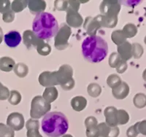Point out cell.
<instances>
[{"label":"cell","instance_id":"2e32d148","mask_svg":"<svg viewBox=\"0 0 146 137\" xmlns=\"http://www.w3.org/2000/svg\"><path fill=\"white\" fill-rule=\"evenodd\" d=\"M5 42L10 48H16L21 42V36L17 31H11L5 35Z\"/></svg>","mask_w":146,"mask_h":137},{"label":"cell","instance_id":"d590c367","mask_svg":"<svg viewBox=\"0 0 146 137\" xmlns=\"http://www.w3.org/2000/svg\"><path fill=\"white\" fill-rule=\"evenodd\" d=\"M11 10V2L9 0H0V13H4Z\"/></svg>","mask_w":146,"mask_h":137},{"label":"cell","instance_id":"44dd1931","mask_svg":"<svg viewBox=\"0 0 146 137\" xmlns=\"http://www.w3.org/2000/svg\"><path fill=\"white\" fill-rule=\"evenodd\" d=\"M15 66V61L10 57H2L0 58V70L6 72L13 70Z\"/></svg>","mask_w":146,"mask_h":137},{"label":"cell","instance_id":"d6986e66","mask_svg":"<svg viewBox=\"0 0 146 137\" xmlns=\"http://www.w3.org/2000/svg\"><path fill=\"white\" fill-rule=\"evenodd\" d=\"M118 53L121 56V59L124 61H127L132 57L131 54V44L126 41L123 44L118 45L117 48Z\"/></svg>","mask_w":146,"mask_h":137},{"label":"cell","instance_id":"d6a6232c","mask_svg":"<svg viewBox=\"0 0 146 137\" xmlns=\"http://www.w3.org/2000/svg\"><path fill=\"white\" fill-rule=\"evenodd\" d=\"M21 95L18 91H10V97L8 99V101L12 105H18L21 101Z\"/></svg>","mask_w":146,"mask_h":137},{"label":"cell","instance_id":"f6af8a7d","mask_svg":"<svg viewBox=\"0 0 146 137\" xmlns=\"http://www.w3.org/2000/svg\"><path fill=\"white\" fill-rule=\"evenodd\" d=\"M128 68V65H127V63H126V61H121V63L118 64V66L116 67V71L117 72L119 73V74H123V73H124L125 71H126V69H127Z\"/></svg>","mask_w":146,"mask_h":137},{"label":"cell","instance_id":"277c9868","mask_svg":"<svg viewBox=\"0 0 146 137\" xmlns=\"http://www.w3.org/2000/svg\"><path fill=\"white\" fill-rule=\"evenodd\" d=\"M72 68L68 64L61 66L56 71V77L59 85L64 91H70L75 87V82L73 79Z\"/></svg>","mask_w":146,"mask_h":137},{"label":"cell","instance_id":"ee69618b","mask_svg":"<svg viewBox=\"0 0 146 137\" xmlns=\"http://www.w3.org/2000/svg\"><path fill=\"white\" fill-rule=\"evenodd\" d=\"M136 125L139 134L146 136V120L136 122Z\"/></svg>","mask_w":146,"mask_h":137},{"label":"cell","instance_id":"7a4b0ae2","mask_svg":"<svg viewBox=\"0 0 146 137\" xmlns=\"http://www.w3.org/2000/svg\"><path fill=\"white\" fill-rule=\"evenodd\" d=\"M58 28V22L55 17L45 12L36 15L32 23V32L42 40H48L56 36Z\"/></svg>","mask_w":146,"mask_h":137},{"label":"cell","instance_id":"e575fe53","mask_svg":"<svg viewBox=\"0 0 146 137\" xmlns=\"http://www.w3.org/2000/svg\"><path fill=\"white\" fill-rule=\"evenodd\" d=\"M129 120V115L126 111L123 109L118 110V125H125Z\"/></svg>","mask_w":146,"mask_h":137},{"label":"cell","instance_id":"f1b7e54d","mask_svg":"<svg viewBox=\"0 0 146 137\" xmlns=\"http://www.w3.org/2000/svg\"><path fill=\"white\" fill-rule=\"evenodd\" d=\"M87 92L90 96L93 98L98 97L102 93L101 86L97 83H91L88 85Z\"/></svg>","mask_w":146,"mask_h":137},{"label":"cell","instance_id":"60d3db41","mask_svg":"<svg viewBox=\"0 0 146 137\" xmlns=\"http://www.w3.org/2000/svg\"><path fill=\"white\" fill-rule=\"evenodd\" d=\"M26 128H27V130H30V129H39L40 128L39 121L31 118V119L28 120V121L27 122Z\"/></svg>","mask_w":146,"mask_h":137},{"label":"cell","instance_id":"f35d334b","mask_svg":"<svg viewBox=\"0 0 146 137\" xmlns=\"http://www.w3.org/2000/svg\"><path fill=\"white\" fill-rule=\"evenodd\" d=\"M10 95V91L5 86L2 85L0 87V100L5 101L9 99Z\"/></svg>","mask_w":146,"mask_h":137},{"label":"cell","instance_id":"ab89813d","mask_svg":"<svg viewBox=\"0 0 146 137\" xmlns=\"http://www.w3.org/2000/svg\"><path fill=\"white\" fill-rule=\"evenodd\" d=\"M15 17V13L11 10L3 14V15H2V20L5 23H11V22L14 21Z\"/></svg>","mask_w":146,"mask_h":137},{"label":"cell","instance_id":"9a60e30c","mask_svg":"<svg viewBox=\"0 0 146 137\" xmlns=\"http://www.w3.org/2000/svg\"><path fill=\"white\" fill-rule=\"evenodd\" d=\"M95 18L103 28H114L116 26L118 21V16H108L101 14L96 15Z\"/></svg>","mask_w":146,"mask_h":137},{"label":"cell","instance_id":"4316f807","mask_svg":"<svg viewBox=\"0 0 146 137\" xmlns=\"http://www.w3.org/2000/svg\"><path fill=\"white\" fill-rule=\"evenodd\" d=\"M15 74L18 77L23 78L27 76L29 73V67L27 65L23 63L16 64L13 69Z\"/></svg>","mask_w":146,"mask_h":137},{"label":"cell","instance_id":"e0dca14e","mask_svg":"<svg viewBox=\"0 0 146 137\" xmlns=\"http://www.w3.org/2000/svg\"><path fill=\"white\" fill-rule=\"evenodd\" d=\"M129 93V86L125 82H121L118 86L112 89V94L116 99H123Z\"/></svg>","mask_w":146,"mask_h":137},{"label":"cell","instance_id":"bcb514c9","mask_svg":"<svg viewBox=\"0 0 146 137\" xmlns=\"http://www.w3.org/2000/svg\"><path fill=\"white\" fill-rule=\"evenodd\" d=\"M27 137H42L40 134L39 129H30L27 130Z\"/></svg>","mask_w":146,"mask_h":137},{"label":"cell","instance_id":"b9f144b4","mask_svg":"<svg viewBox=\"0 0 146 137\" xmlns=\"http://www.w3.org/2000/svg\"><path fill=\"white\" fill-rule=\"evenodd\" d=\"M86 134L87 137H100V131H99L98 126L86 128Z\"/></svg>","mask_w":146,"mask_h":137},{"label":"cell","instance_id":"f546056e","mask_svg":"<svg viewBox=\"0 0 146 137\" xmlns=\"http://www.w3.org/2000/svg\"><path fill=\"white\" fill-rule=\"evenodd\" d=\"M144 53V49L139 43H133L131 45V54L135 59H139Z\"/></svg>","mask_w":146,"mask_h":137},{"label":"cell","instance_id":"4dcf8cb0","mask_svg":"<svg viewBox=\"0 0 146 137\" xmlns=\"http://www.w3.org/2000/svg\"><path fill=\"white\" fill-rule=\"evenodd\" d=\"M0 137H15V131L7 125L0 122Z\"/></svg>","mask_w":146,"mask_h":137},{"label":"cell","instance_id":"ffe728a7","mask_svg":"<svg viewBox=\"0 0 146 137\" xmlns=\"http://www.w3.org/2000/svg\"><path fill=\"white\" fill-rule=\"evenodd\" d=\"M70 103H71L72 109L76 112H81L87 106L86 99L81 96H78L72 98Z\"/></svg>","mask_w":146,"mask_h":137},{"label":"cell","instance_id":"681fc988","mask_svg":"<svg viewBox=\"0 0 146 137\" xmlns=\"http://www.w3.org/2000/svg\"><path fill=\"white\" fill-rule=\"evenodd\" d=\"M143 79L146 82V69L144 70V71H143Z\"/></svg>","mask_w":146,"mask_h":137},{"label":"cell","instance_id":"8992f818","mask_svg":"<svg viewBox=\"0 0 146 137\" xmlns=\"http://www.w3.org/2000/svg\"><path fill=\"white\" fill-rule=\"evenodd\" d=\"M71 34V28L66 23H62L55 36V48L58 50H63L68 48L69 39Z\"/></svg>","mask_w":146,"mask_h":137},{"label":"cell","instance_id":"4fadbf2b","mask_svg":"<svg viewBox=\"0 0 146 137\" xmlns=\"http://www.w3.org/2000/svg\"><path fill=\"white\" fill-rule=\"evenodd\" d=\"M100 131V137H118L120 134V129L116 127H110L106 122H101L98 124Z\"/></svg>","mask_w":146,"mask_h":137},{"label":"cell","instance_id":"816d5d0a","mask_svg":"<svg viewBox=\"0 0 146 137\" xmlns=\"http://www.w3.org/2000/svg\"><path fill=\"white\" fill-rule=\"evenodd\" d=\"M144 42L145 43V45H146V36H145V39H144Z\"/></svg>","mask_w":146,"mask_h":137},{"label":"cell","instance_id":"f5cc1de1","mask_svg":"<svg viewBox=\"0 0 146 137\" xmlns=\"http://www.w3.org/2000/svg\"><path fill=\"white\" fill-rule=\"evenodd\" d=\"M2 85H2V83H0V87H1V86H2Z\"/></svg>","mask_w":146,"mask_h":137},{"label":"cell","instance_id":"8d00e7d4","mask_svg":"<svg viewBox=\"0 0 146 137\" xmlns=\"http://www.w3.org/2000/svg\"><path fill=\"white\" fill-rule=\"evenodd\" d=\"M85 126H86V128L96 127V126H98V121H97L96 117H93V116H90L85 120Z\"/></svg>","mask_w":146,"mask_h":137},{"label":"cell","instance_id":"484cf974","mask_svg":"<svg viewBox=\"0 0 146 137\" xmlns=\"http://www.w3.org/2000/svg\"><path fill=\"white\" fill-rule=\"evenodd\" d=\"M27 0H14L11 3V10L15 13H20L23 11L28 6Z\"/></svg>","mask_w":146,"mask_h":137},{"label":"cell","instance_id":"9c48e42d","mask_svg":"<svg viewBox=\"0 0 146 137\" xmlns=\"http://www.w3.org/2000/svg\"><path fill=\"white\" fill-rule=\"evenodd\" d=\"M24 123V117L23 114L19 113H13L7 117V126L11 128L14 131H18L23 129Z\"/></svg>","mask_w":146,"mask_h":137},{"label":"cell","instance_id":"74e56055","mask_svg":"<svg viewBox=\"0 0 146 137\" xmlns=\"http://www.w3.org/2000/svg\"><path fill=\"white\" fill-rule=\"evenodd\" d=\"M55 8L58 11H66L68 8V1H55Z\"/></svg>","mask_w":146,"mask_h":137},{"label":"cell","instance_id":"836d02e7","mask_svg":"<svg viewBox=\"0 0 146 137\" xmlns=\"http://www.w3.org/2000/svg\"><path fill=\"white\" fill-rule=\"evenodd\" d=\"M121 61H122V59H121V56H120L118 53H113L110 56L108 63H109L110 67L116 69V67L121 63Z\"/></svg>","mask_w":146,"mask_h":137},{"label":"cell","instance_id":"3957f363","mask_svg":"<svg viewBox=\"0 0 146 137\" xmlns=\"http://www.w3.org/2000/svg\"><path fill=\"white\" fill-rule=\"evenodd\" d=\"M69 128L68 120L59 112H52L44 116L42 120V129L48 136L60 137Z\"/></svg>","mask_w":146,"mask_h":137},{"label":"cell","instance_id":"7bdbcfd3","mask_svg":"<svg viewBox=\"0 0 146 137\" xmlns=\"http://www.w3.org/2000/svg\"><path fill=\"white\" fill-rule=\"evenodd\" d=\"M138 134H139V132H138L137 130L136 123L134 126H130L127 129V130H126V136H127V137H137Z\"/></svg>","mask_w":146,"mask_h":137},{"label":"cell","instance_id":"f907efd6","mask_svg":"<svg viewBox=\"0 0 146 137\" xmlns=\"http://www.w3.org/2000/svg\"><path fill=\"white\" fill-rule=\"evenodd\" d=\"M62 137H73V136L72 135H70V134H64Z\"/></svg>","mask_w":146,"mask_h":137},{"label":"cell","instance_id":"52a82bcc","mask_svg":"<svg viewBox=\"0 0 146 137\" xmlns=\"http://www.w3.org/2000/svg\"><path fill=\"white\" fill-rule=\"evenodd\" d=\"M121 5L117 0H104L100 5L101 15L108 16H118Z\"/></svg>","mask_w":146,"mask_h":137},{"label":"cell","instance_id":"cb8c5ba5","mask_svg":"<svg viewBox=\"0 0 146 137\" xmlns=\"http://www.w3.org/2000/svg\"><path fill=\"white\" fill-rule=\"evenodd\" d=\"M37 53L41 56H48L51 52V47L50 45H48V43L45 42V41L42 40H40L38 44L36 45V48Z\"/></svg>","mask_w":146,"mask_h":137},{"label":"cell","instance_id":"c3c4849f","mask_svg":"<svg viewBox=\"0 0 146 137\" xmlns=\"http://www.w3.org/2000/svg\"><path fill=\"white\" fill-rule=\"evenodd\" d=\"M2 40H3V31L0 27V44L2 42Z\"/></svg>","mask_w":146,"mask_h":137},{"label":"cell","instance_id":"ba28073f","mask_svg":"<svg viewBox=\"0 0 146 137\" xmlns=\"http://www.w3.org/2000/svg\"><path fill=\"white\" fill-rule=\"evenodd\" d=\"M66 15V24L70 27L80 28L83 23V18L79 13L71 8H67Z\"/></svg>","mask_w":146,"mask_h":137},{"label":"cell","instance_id":"7c38bea8","mask_svg":"<svg viewBox=\"0 0 146 137\" xmlns=\"http://www.w3.org/2000/svg\"><path fill=\"white\" fill-rule=\"evenodd\" d=\"M106 124L110 127L118 126V109L114 107H108L104 111Z\"/></svg>","mask_w":146,"mask_h":137},{"label":"cell","instance_id":"30bf717a","mask_svg":"<svg viewBox=\"0 0 146 137\" xmlns=\"http://www.w3.org/2000/svg\"><path fill=\"white\" fill-rule=\"evenodd\" d=\"M38 80L42 86L46 88L58 85L56 77V71H43L40 74Z\"/></svg>","mask_w":146,"mask_h":137},{"label":"cell","instance_id":"7dc6e473","mask_svg":"<svg viewBox=\"0 0 146 137\" xmlns=\"http://www.w3.org/2000/svg\"><path fill=\"white\" fill-rule=\"evenodd\" d=\"M80 1H68V7L78 12L80 9Z\"/></svg>","mask_w":146,"mask_h":137},{"label":"cell","instance_id":"5bb4252c","mask_svg":"<svg viewBox=\"0 0 146 137\" xmlns=\"http://www.w3.org/2000/svg\"><path fill=\"white\" fill-rule=\"evenodd\" d=\"M40 39H39L31 30H27L23 34V42L29 50L36 48Z\"/></svg>","mask_w":146,"mask_h":137},{"label":"cell","instance_id":"1f68e13d","mask_svg":"<svg viewBox=\"0 0 146 137\" xmlns=\"http://www.w3.org/2000/svg\"><path fill=\"white\" fill-rule=\"evenodd\" d=\"M121 77L118 75L115 74H112L108 76L107 78V84L109 86L110 88H111L112 89L115 88L116 86H118L120 83H121Z\"/></svg>","mask_w":146,"mask_h":137},{"label":"cell","instance_id":"8fae6325","mask_svg":"<svg viewBox=\"0 0 146 137\" xmlns=\"http://www.w3.org/2000/svg\"><path fill=\"white\" fill-rule=\"evenodd\" d=\"M83 28L87 34L89 35V36H96L97 31L100 29L102 26L95 17L88 16L86 18L83 23Z\"/></svg>","mask_w":146,"mask_h":137},{"label":"cell","instance_id":"6da1fadb","mask_svg":"<svg viewBox=\"0 0 146 137\" xmlns=\"http://www.w3.org/2000/svg\"><path fill=\"white\" fill-rule=\"evenodd\" d=\"M108 45L100 36H88L82 43V53L90 63H100L106 58Z\"/></svg>","mask_w":146,"mask_h":137},{"label":"cell","instance_id":"ac0fdd59","mask_svg":"<svg viewBox=\"0 0 146 137\" xmlns=\"http://www.w3.org/2000/svg\"><path fill=\"white\" fill-rule=\"evenodd\" d=\"M28 7L31 13L36 15L44 13L46 9V2L43 0H29L28 2Z\"/></svg>","mask_w":146,"mask_h":137},{"label":"cell","instance_id":"603a6c76","mask_svg":"<svg viewBox=\"0 0 146 137\" xmlns=\"http://www.w3.org/2000/svg\"><path fill=\"white\" fill-rule=\"evenodd\" d=\"M111 40L116 45H121L126 42V36L123 34L122 30H115L112 32Z\"/></svg>","mask_w":146,"mask_h":137},{"label":"cell","instance_id":"5b68a950","mask_svg":"<svg viewBox=\"0 0 146 137\" xmlns=\"http://www.w3.org/2000/svg\"><path fill=\"white\" fill-rule=\"evenodd\" d=\"M51 109V105L41 96H36L32 99L31 103L30 116L32 119H40L45 116Z\"/></svg>","mask_w":146,"mask_h":137},{"label":"cell","instance_id":"83f0119b","mask_svg":"<svg viewBox=\"0 0 146 137\" xmlns=\"http://www.w3.org/2000/svg\"><path fill=\"white\" fill-rule=\"evenodd\" d=\"M134 105L138 109H143L146 107V95L142 93L136 94L133 99Z\"/></svg>","mask_w":146,"mask_h":137},{"label":"cell","instance_id":"d4e9b609","mask_svg":"<svg viewBox=\"0 0 146 137\" xmlns=\"http://www.w3.org/2000/svg\"><path fill=\"white\" fill-rule=\"evenodd\" d=\"M123 34L126 38H132L137 34V28L135 24L133 23H127L123 26L122 30Z\"/></svg>","mask_w":146,"mask_h":137},{"label":"cell","instance_id":"7402d4cb","mask_svg":"<svg viewBox=\"0 0 146 137\" xmlns=\"http://www.w3.org/2000/svg\"><path fill=\"white\" fill-rule=\"evenodd\" d=\"M58 96V90L56 87H50L46 88L43 92L42 97L45 100H46L48 103H52L57 99Z\"/></svg>","mask_w":146,"mask_h":137}]
</instances>
